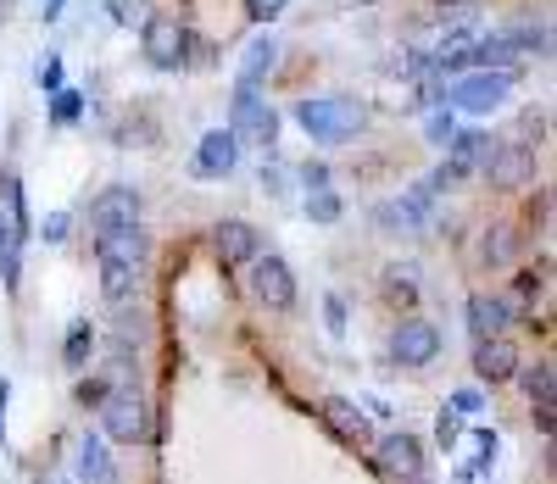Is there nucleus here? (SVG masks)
Masks as SVG:
<instances>
[{"mask_svg": "<svg viewBox=\"0 0 557 484\" xmlns=\"http://www.w3.org/2000/svg\"><path fill=\"white\" fill-rule=\"evenodd\" d=\"M513 378H524V396H530V407H535V423L552 429V384H557L552 362H535V368H524V373H513Z\"/></svg>", "mask_w": 557, "mask_h": 484, "instance_id": "obj_21", "label": "nucleus"}, {"mask_svg": "<svg viewBox=\"0 0 557 484\" xmlns=\"http://www.w3.org/2000/svg\"><path fill=\"white\" fill-rule=\"evenodd\" d=\"M301 184H307V196H312V189H330V167H323V162H307V167H301Z\"/></svg>", "mask_w": 557, "mask_h": 484, "instance_id": "obj_35", "label": "nucleus"}, {"mask_svg": "<svg viewBox=\"0 0 557 484\" xmlns=\"http://www.w3.org/2000/svg\"><path fill=\"white\" fill-rule=\"evenodd\" d=\"M496 189H519V184H530L535 178V151L530 145H491V157H485V167H480Z\"/></svg>", "mask_w": 557, "mask_h": 484, "instance_id": "obj_13", "label": "nucleus"}, {"mask_svg": "<svg viewBox=\"0 0 557 484\" xmlns=\"http://www.w3.org/2000/svg\"><path fill=\"white\" fill-rule=\"evenodd\" d=\"M34 78H39V89H45V95H57V89H62V57H45Z\"/></svg>", "mask_w": 557, "mask_h": 484, "instance_id": "obj_31", "label": "nucleus"}, {"mask_svg": "<svg viewBox=\"0 0 557 484\" xmlns=\"http://www.w3.org/2000/svg\"><path fill=\"white\" fill-rule=\"evenodd\" d=\"M112 17L117 23H146L151 12H146V0H112Z\"/></svg>", "mask_w": 557, "mask_h": 484, "instance_id": "obj_33", "label": "nucleus"}, {"mask_svg": "<svg viewBox=\"0 0 557 484\" xmlns=\"http://www.w3.org/2000/svg\"><path fill=\"white\" fill-rule=\"evenodd\" d=\"M474 373L485 378V384H507L519 373V346L507 340V334H491V340H480L474 346Z\"/></svg>", "mask_w": 557, "mask_h": 484, "instance_id": "obj_16", "label": "nucleus"}, {"mask_svg": "<svg viewBox=\"0 0 557 484\" xmlns=\"http://www.w3.org/2000/svg\"><path fill=\"white\" fill-rule=\"evenodd\" d=\"M341 196H335V189H312V196H307V218L312 223H341Z\"/></svg>", "mask_w": 557, "mask_h": 484, "instance_id": "obj_25", "label": "nucleus"}, {"mask_svg": "<svg viewBox=\"0 0 557 484\" xmlns=\"http://www.w3.org/2000/svg\"><path fill=\"white\" fill-rule=\"evenodd\" d=\"M457 434H462V418L446 407V412L435 418V440H441V451H451V446H457Z\"/></svg>", "mask_w": 557, "mask_h": 484, "instance_id": "obj_29", "label": "nucleus"}, {"mask_svg": "<svg viewBox=\"0 0 557 484\" xmlns=\"http://www.w3.org/2000/svg\"><path fill=\"white\" fill-rule=\"evenodd\" d=\"M139 28H146V62L151 67H162V73L184 67V39L190 34L178 28V17H146Z\"/></svg>", "mask_w": 557, "mask_h": 484, "instance_id": "obj_14", "label": "nucleus"}, {"mask_svg": "<svg viewBox=\"0 0 557 484\" xmlns=\"http://www.w3.org/2000/svg\"><path fill=\"white\" fill-rule=\"evenodd\" d=\"M507 318H513V301H507V296H474V301H469V334H474V340H491V334H502Z\"/></svg>", "mask_w": 557, "mask_h": 484, "instance_id": "obj_19", "label": "nucleus"}, {"mask_svg": "<svg viewBox=\"0 0 557 484\" xmlns=\"http://www.w3.org/2000/svg\"><path fill=\"white\" fill-rule=\"evenodd\" d=\"M496 451H502V440H496L491 429H480V434H474V462H469V473H474V479H480V473H491Z\"/></svg>", "mask_w": 557, "mask_h": 484, "instance_id": "obj_28", "label": "nucleus"}, {"mask_svg": "<svg viewBox=\"0 0 557 484\" xmlns=\"http://www.w3.org/2000/svg\"><path fill=\"white\" fill-rule=\"evenodd\" d=\"M424 134H430V145H446L457 128H451V112H430L424 117Z\"/></svg>", "mask_w": 557, "mask_h": 484, "instance_id": "obj_32", "label": "nucleus"}, {"mask_svg": "<svg viewBox=\"0 0 557 484\" xmlns=\"http://www.w3.org/2000/svg\"><path fill=\"white\" fill-rule=\"evenodd\" d=\"M240 167V139L228 134V128H207L196 139V157H190V173L196 178H228Z\"/></svg>", "mask_w": 557, "mask_h": 484, "instance_id": "obj_10", "label": "nucleus"}, {"mask_svg": "<svg viewBox=\"0 0 557 484\" xmlns=\"http://www.w3.org/2000/svg\"><path fill=\"white\" fill-rule=\"evenodd\" d=\"M446 151H451V162H457L462 173H480V167H485V157H491V134H480V128L451 134V139H446Z\"/></svg>", "mask_w": 557, "mask_h": 484, "instance_id": "obj_22", "label": "nucleus"}, {"mask_svg": "<svg viewBox=\"0 0 557 484\" xmlns=\"http://www.w3.org/2000/svg\"><path fill=\"white\" fill-rule=\"evenodd\" d=\"M212 251H218L223 268H246V262L262 251V234H257L251 223H240V218H228V223L212 228Z\"/></svg>", "mask_w": 557, "mask_h": 484, "instance_id": "obj_15", "label": "nucleus"}, {"mask_svg": "<svg viewBox=\"0 0 557 484\" xmlns=\"http://www.w3.org/2000/svg\"><path fill=\"white\" fill-rule=\"evenodd\" d=\"M374 457H380V473L391 484H424V440L418 434H407V429L385 434Z\"/></svg>", "mask_w": 557, "mask_h": 484, "instance_id": "obj_8", "label": "nucleus"}, {"mask_svg": "<svg viewBox=\"0 0 557 484\" xmlns=\"http://www.w3.org/2000/svg\"><path fill=\"white\" fill-rule=\"evenodd\" d=\"M318 418L330 423V434H335V440H346L351 451H368V446H374V423H368V412H362L357 401L330 396V401L318 407Z\"/></svg>", "mask_w": 557, "mask_h": 484, "instance_id": "obj_12", "label": "nucleus"}, {"mask_svg": "<svg viewBox=\"0 0 557 484\" xmlns=\"http://www.w3.org/2000/svg\"><path fill=\"white\" fill-rule=\"evenodd\" d=\"M296 123L307 128V139L318 145H351L368 128V107L351 101V95H312V101L296 107Z\"/></svg>", "mask_w": 557, "mask_h": 484, "instance_id": "obj_2", "label": "nucleus"}, {"mask_svg": "<svg viewBox=\"0 0 557 484\" xmlns=\"http://www.w3.org/2000/svg\"><path fill=\"white\" fill-rule=\"evenodd\" d=\"M480 407H485V401H480V390H457V396H451V412H457V418H474Z\"/></svg>", "mask_w": 557, "mask_h": 484, "instance_id": "obj_36", "label": "nucleus"}, {"mask_svg": "<svg viewBox=\"0 0 557 484\" xmlns=\"http://www.w3.org/2000/svg\"><path fill=\"white\" fill-rule=\"evenodd\" d=\"M146 262H151V239L146 228H101L96 234V268H101V296L112 312H128L139 301L146 284Z\"/></svg>", "mask_w": 557, "mask_h": 484, "instance_id": "obj_1", "label": "nucleus"}, {"mask_svg": "<svg viewBox=\"0 0 557 484\" xmlns=\"http://www.w3.org/2000/svg\"><path fill=\"white\" fill-rule=\"evenodd\" d=\"M380 223H385V234H424V228H435V189L418 184V189H407L401 201H385Z\"/></svg>", "mask_w": 557, "mask_h": 484, "instance_id": "obj_9", "label": "nucleus"}, {"mask_svg": "<svg viewBox=\"0 0 557 484\" xmlns=\"http://www.w3.org/2000/svg\"><path fill=\"white\" fill-rule=\"evenodd\" d=\"M23 239H28V223H17L0 207V278H7V289H17L23 278Z\"/></svg>", "mask_w": 557, "mask_h": 484, "instance_id": "obj_17", "label": "nucleus"}, {"mask_svg": "<svg viewBox=\"0 0 557 484\" xmlns=\"http://www.w3.org/2000/svg\"><path fill=\"white\" fill-rule=\"evenodd\" d=\"M139 212H146V201H139L134 184H107L101 196L89 201V223H96V234L101 228H134Z\"/></svg>", "mask_w": 557, "mask_h": 484, "instance_id": "obj_11", "label": "nucleus"}, {"mask_svg": "<svg viewBox=\"0 0 557 484\" xmlns=\"http://www.w3.org/2000/svg\"><path fill=\"white\" fill-rule=\"evenodd\" d=\"M78 117H84V95H78V89H57V95H51V123L67 128V123H78Z\"/></svg>", "mask_w": 557, "mask_h": 484, "instance_id": "obj_26", "label": "nucleus"}, {"mask_svg": "<svg viewBox=\"0 0 557 484\" xmlns=\"http://www.w3.org/2000/svg\"><path fill=\"white\" fill-rule=\"evenodd\" d=\"M485 262L491 268H502V262H513V228H507V223H491V234H485Z\"/></svg>", "mask_w": 557, "mask_h": 484, "instance_id": "obj_24", "label": "nucleus"}, {"mask_svg": "<svg viewBox=\"0 0 557 484\" xmlns=\"http://www.w3.org/2000/svg\"><path fill=\"white\" fill-rule=\"evenodd\" d=\"M278 67V39L273 34H257L240 57V89H262V78Z\"/></svg>", "mask_w": 557, "mask_h": 484, "instance_id": "obj_18", "label": "nucleus"}, {"mask_svg": "<svg viewBox=\"0 0 557 484\" xmlns=\"http://www.w3.org/2000/svg\"><path fill=\"white\" fill-rule=\"evenodd\" d=\"M541 134H546V117H541V112H524V117H519V139H513V145H530V151H535Z\"/></svg>", "mask_w": 557, "mask_h": 484, "instance_id": "obj_30", "label": "nucleus"}, {"mask_svg": "<svg viewBox=\"0 0 557 484\" xmlns=\"http://www.w3.org/2000/svg\"><path fill=\"white\" fill-rule=\"evenodd\" d=\"M357 7H368V0H357Z\"/></svg>", "mask_w": 557, "mask_h": 484, "instance_id": "obj_39", "label": "nucleus"}, {"mask_svg": "<svg viewBox=\"0 0 557 484\" xmlns=\"http://www.w3.org/2000/svg\"><path fill=\"white\" fill-rule=\"evenodd\" d=\"M101 429H107V440H117V446H139V440H146V434H151V407H146V396H139V384H107Z\"/></svg>", "mask_w": 557, "mask_h": 484, "instance_id": "obj_4", "label": "nucleus"}, {"mask_svg": "<svg viewBox=\"0 0 557 484\" xmlns=\"http://www.w3.org/2000/svg\"><path fill=\"white\" fill-rule=\"evenodd\" d=\"M323 323H330V334H346V301L341 296L323 301Z\"/></svg>", "mask_w": 557, "mask_h": 484, "instance_id": "obj_34", "label": "nucleus"}, {"mask_svg": "<svg viewBox=\"0 0 557 484\" xmlns=\"http://www.w3.org/2000/svg\"><path fill=\"white\" fill-rule=\"evenodd\" d=\"M78 479L84 484H117V462H112L101 434H84V446H78Z\"/></svg>", "mask_w": 557, "mask_h": 484, "instance_id": "obj_20", "label": "nucleus"}, {"mask_svg": "<svg viewBox=\"0 0 557 484\" xmlns=\"http://www.w3.org/2000/svg\"><path fill=\"white\" fill-rule=\"evenodd\" d=\"M89 357H96V328H89V318H78V323L67 328V340H62V362H67L73 373H84Z\"/></svg>", "mask_w": 557, "mask_h": 484, "instance_id": "obj_23", "label": "nucleus"}, {"mask_svg": "<svg viewBox=\"0 0 557 484\" xmlns=\"http://www.w3.org/2000/svg\"><path fill=\"white\" fill-rule=\"evenodd\" d=\"M246 12H251L257 23H273L278 12H285V0H246Z\"/></svg>", "mask_w": 557, "mask_h": 484, "instance_id": "obj_37", "label": "nucleus"}, {"mask_svg": "<svg viewBox=\"0 0 557 484\" xmlns=\"http://www.w3.org/2000/svg\"><path fill=\"white\" fill-rule=\"evenodd\" d=\"M45 239H51V246H57V239H67V212H51V218H45Z\"/></svg>", "mask_w": 557, "mask_h": 484, "instance_id": "obj_38", "label": "nucleus"}, {"mask_svg": "<svg viewBox=\"0 0 557 484\" xmlns=\"http://www.w3.org/2000/svg\"><path fill=\"white\" fill-rule=\"evenodd\" d=\"M246 268H251V273H246L251 296H257L268 312H290V307H296V273H290V262H285V257L257 251Z\"/></svg>", "mask_w": 557, "mask_h": 484, "instance_id": "obj_5", "label": "nucleus"}, {"mask_svg": "<svg viewBox=\"0 0 557 484\" xmlns=\"http://www.w3.org/2000/svg\"><path fill=\"white\" fill-rule=\"evenodd\" d=\"M412 273H418V268H391V273H385V289H391V301H407V307L418 301V278H412Z\"/></svg>", "mask_w": 557, "mask_h": 484, "instance_id": "obj_27", "label": "nucleus"}, {"mask_svg": "<svg viewBox=\"0 0 557 484\" xmlns=\"http://www.w3.org/2000/svg\"><path fill=\"white\" fill-rule=\"evenodd\" d=\"M441 328L430 323V318H401L396 323V334H391V362L396 368H430L435 357H441Z\"/></svg>", "mask_w": 557, "mask_h": 484, "instance_id": "obj_7", "label": "nucleus"}, {"mask_svg": "<svg viewBox=\"0 0 557 484\" xmlns=\"http://www.w3.org/2000/svg\"><path fill=\"white\" fill-rule=\"evenodd\" d=\"M228 134H235L240 145H262V151H273V139H278V112L262 101L257 89H240V84H235V107H228Z\"/></svg>", "mask_w": 557, "mask_h": 484, "instance_id": "obj_6", "label": "nucleus"}, {"mask_svg": "<svg viewBox=\"0 0 557 484\" xmlns=\"http://www.w3.org/2000/svg\"><path fill=\"white\" fill-rule=\"evenodd\" d=\"M507 95H513V67H474V73H451L446 107L485 117V112H496L507 101Z\"/></svg>", "mask_w": 557, "mask_h": 484, "instance_id": "obj_3", "label": "nucleus"}]
</instances>
